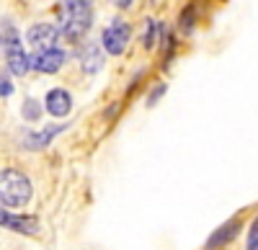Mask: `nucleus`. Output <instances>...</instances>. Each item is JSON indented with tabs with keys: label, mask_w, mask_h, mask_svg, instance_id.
Instances as JSON below:
<instances>
[{
	"label": "nucleus",
	"mask_w": 258,
	"mask_h": 250,
	"mask_svg": "<svg viewBox=\"0 0 258 250\" xmlns=\"http://www.w3.org/2000/svg\"><path fill=\"white\" fill-rule=\"evenodd\" d=\"M11 91H13V86L6 77H0V96H11Z\"/></svg>",
	"instance_id": "14"
},
{
	"label": "nucleus",
	"mask_w": 258,
	"mask_h": 250,
	"mask_svg": "<svg viewBox=\"0 0 258 250\" xmlns=\"http://www.w3.org/2000/svg\"><path fill=\"white\" fill-rule=\"evenodd\" d=\"M6 227L13 230V232H18V235H36L39 232V219L26 217V214H8Z\"/></svg>",
	"instance_id": "9"
},
{
	"label": "nucleus",
	"mask_w": 258,
	"mask_h": 250,
	"mask_svg": "<svg viewBox=\"0 0 258 250\" xmlns=\"http://www.w3.org/2000/svg\"><path fill=\"white\" fill-rule=\"evenodd\" d=\"M64 127H47L41 134H29L26 137V147L29 150H41V147H47V144L52 142V137H57Z\"/></svg>",
	"instance_id": "11"
},
{
	"label": "nucleus",
	"mask_w": 258,
	"mask_h": 250,
	"mask_svg": "<svg viewBox=\"0 0 258 250\" xmlns=\"http://www.w3.org/2000/svg\"><path fill=\"white\" fill-rule=\"evenodd\" d=\"M240 232V222L238 219H230V222H225L220 230H214L212 232V237L207 240V250H217V247H222V245H227L235 235Z\"/></svg>",
	"instance_id": "8"
},
{
	"label": "nucleus",
	"mask_w": 258,
	"mask_h": 250,
	"mask_svg": "<svg viewBox=\"0 0 258 250\" xmlns=\"http://www.w3.org/2000/svg\"><path fill=\"white\" fill-rule=\"evenodd\" d=\"M163 93H165V86H160V88H155V91H153V96H150V101H147V106H153V103L158 101V96H163Z\"/></svg>",
	"instance_id": "15"
},
{
	"label": "nucleus",
	"mask_w": 258,
	"mask_h": 250,
	"mask_svg": "<svg viewBox=\"0 0 258 250\" xmlns=\"http://www.w3.org/2000/svg\"><path fill=\"white\" fill-rule=\"evenodd\" d=\"M248 250H258V240H255V242H253V245H250Z\"/></svg>",
	"instance_id": "18"
},
{
	"label": "nucleus",
	"mask_w": 258,
	"mask_h": 250,
	"mask_svg": "<svg viewBox=\"0 0 258 250\" xmlns=\"http://www.w3.org/2000/svg\"><path fill=\"white\" fill-rule=\"evenodd\" d=\"M80 65L88 75H96L101 67H103V52L98 44H88L83 52H80Z\"/></svg>",
	"instance_id": "10"
},
{
	"label": "nucleus",
	"mask_w": 258,
	"mask_h": 250,
	"mask_svg": "<svg viewBox=\"0 0 258 250\" xmlns=\"http://www.w3.org/2000/svg\"><path fill=\"white\" fill-rule=\"evenodd\" d=\"M111 3L119 6V8H129V6H132V0H111Z\"/></svg>",
	"instance_id": "17"
},
{
	"label": "nucleus",
	"mask_w": 258,
	"mask_h": 250,
	"mask_svg": "<svg viewBox=\"0 0 258 250\" xmlns=\"http://www.w3.org/2000/svg\"><path fill=\"white\" fill-rule=\"evenodd\" d=\"M64 65V52L57 49V47H49V49H39L34 57H29V67L39 70V72H57L59 67Z\"/></svg>",
	"instance_id": "5"
},
{
	"label": "nucleus",
	"mask_w": 258,
	"mask_h": 250,
	"mask_svg": "<svg viewBox=\"0 0 258 250\" xmlns=\"http://www.w3.org/2000/svg\"><path fill=\"white\" fill-rule=\"evenodd\" d=\"M47 111L54 116V119H62L73 111V98L64 88H52L47 93Z\"/></svg>",
	"instance_id": "7"
},
{
	"label": "nucleus",
	"mask_w": 258,
	"mask_h": 250,
	"mask_svg": "<svg viewBox=\"0 0 258 250\" xmlns=\"http://www.w3.org/2000/svg\"><path fill=\"white\" fill-rule=\"evenodd\" d=\"M129 36H132V29H129L126 21H111V26H106L101 34V44L109 54H121L129 44Z\"/></svg>",
	"instance_id": "3"
},
{
	"label": "nucleus",
	"mask_w": 258,
	"mask_h": 250,
	"mask_svg": "<svg viewBox=\"0 0 258 250\" xmlns=\"http://www.w3.org/2000/svg\"><path fill=\"white\" fill-rule=\"evenodd\" d=\"M39 116H41V106H39V101L26 98V101H24V119L34 121V119H39Z\"/></svg>",
	"instance_id": "12"
},
{
	"label": "nucleus",
	"mask_w": 258,
	"mask_h": 250,
	"mask_svg": "<svg viewBox=\"0 0 258 250\" xmlns=\"http://www.w3.org/2000/svg\"><path fill=\"white\" fill-rule=\"evenodd\" d=\"M91 21H93V11H91L88 0H68V8H64V13L59 18V29H62L64 39L78 41L91 29Z\"/></svg>",
	"instance_id": "2"
},
{
	"label": "nucleus",
	"mask_w": 258,
	"mask_h": 250,
	"mask_svg": "<svg viewBox=\"0 0 258 250\" xmlns=\"http://www.w3.org/2000/svg\"><path fill=\"white\" fill-rule=\"evenodd\" d=\"M57 36H59V31H57L52 24H36V26H31L29 34H26L29 44H31L34 49H49V47H54V44H57Z\"/></svg>",
	"instance_id": "6"
},
{
	"label": "nucleus",
	"mask_w": 258,
	"mask_h": 250,
	"mask_svg": "<svg viewBox=\"0 0 258 250\" xmlns=\"http://www.w3.org/2000/svg\"><path fill=\"white\" fill-rule=\"evenodd\" d=\"M255 240H258V217H255V222H253V227H250V232H248V247H250Z\"/></svg>",
	"instance_id": "13"
},
{
	"label": "nucleus",
	"mask_w": 258,
	"mask_h": 250,
	"mask_svg": "<svg viewBox=\"0 0 258 250\" xmlns=\"http://www.w3.org/2000/svg\"><path fill=\"white\" fill-rule=\"evenodd\" d=\"M0 49L6 52V59H8V70L13 75H24L29 70V57L26 52L21 49L18 44V36L16 34H8L6 39H0Z\"/></svg>",
	"instance_id": "4"
},
{
	"label": "nucleus",
	"mask_w": 258,
	"mask_h": 250,
	"mask_svg": "<svg viewBox=\"0 0 258 250\" xmlns=\"http://www.w3.org/2000/svg\"><path fill=\"white\" fill-rule=\"evenodd\" d=\"M31 181L21 173V171H0V204L3 206H26L31 201Z\"/></svg>",
	"instance_id": "1"
},
{
	"label": "nucleus",
	"mask_w": 258,
	"mask_h": 250,
	"mask_svg": "<svg viewBox=\"0 0 258 250\" xmlns=\"http://www.w3.org/2000/svg\"><path fill=\"white\" fill-rule=\"evenodd\" d=\"M8 214H11V212L6 209L3 204H0V227H6V222H8Z\"/></svg>",
	"instance_id": "16"
}]
</instances>
